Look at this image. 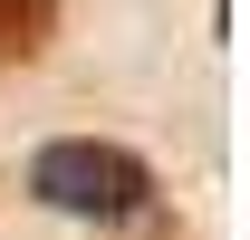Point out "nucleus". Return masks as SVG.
Wrapping results in <instances>:
<instances>
[{"instance_id": "nucleus-1", "label": "nucleus", "mask_w": 250, "mask_h": 240, "mask_svg": "<svg viewBox=\"0 0 250 240\" xmlns=\"http://www.w3.org/2000/svg\"><path fill=\"white\" fill-rule=\"evenodd\" d=\"M29 192L48 211H77V221H135L154 202V173L135 163L125 144H96V135H67L29 163Z\"/></svg>"}, {"instance_id": "nucleus-2", "label": "nucleus", "mask_w": 250, "mask_h": 240, "mask_svg": "<svg viewBox=\"0 0 250 240\" xmlns=\"http://www.w3.org/2000/svg\"><path fill=\"white\" fill-rule=\"evenodd\" d=\"M58 39V0H0V67H29Z\"/></svg>"}]
</instances>
